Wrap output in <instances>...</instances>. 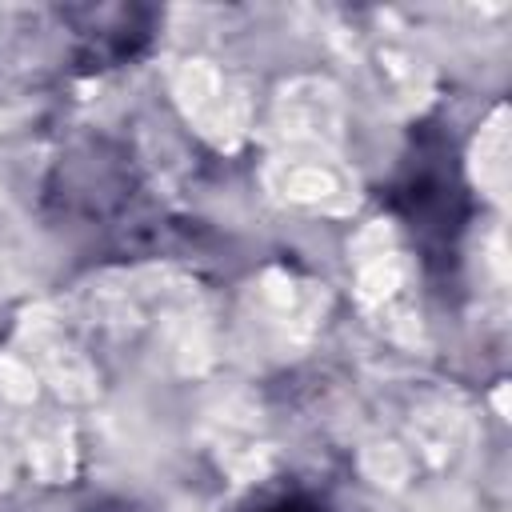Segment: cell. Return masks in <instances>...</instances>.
Masks as SVG:
<instances>
[{"instance_id":"7a4b0ae2","label":"cell","mask_w":512,"mask_h":512,"mask_svg":"<svg viewBox=\"0 0 512 512\" xmlns=\"http://www.w3.org/2000/svg\"><path fill=\"white\" fill-rule=\"evenodd\" d=\"M56 16L72 32V60L84 76L136 64L164 20L152 4H64Z\"/></svg>"},{"instance_id":"277c9868","label":"cell","mask_w":512,"mask_h":512,"mask_svg":"<svg viewBox=\"0 0 512 512\" xmlns=\"http://www.w3.org/2000/svg\"><path fill=\"white\" fill-rule=\"evenodd\" d=\"M84 512H148V508H144V504H136V500H124V496H104V500L88 504Z\"/></svg>"},{"instance_id":"3957f363","label":"cell","mask_w":512,"mask_h":512,"mask_svg":"<svg viewBox=\"0 0 512 512\" xmlns=\"http://www.w3.org/2000/svg\"><path fill=\"white\" fill-rule=\"evenodd\" d=\"M256 512H332V508L316 492H308V488H284V492L260 500Z\"/></svg>"},{"instance_id":"6da1fadb","label":"cell","mask_w":512,"mask_h":512,"mask_svg":"<svg viewBox=\"0 0 512 512\" xmlns=\"http://www.w3.org/2000/svg\"><path fill=\"white\" fill-rule=\"evenodd\" d=\"M380 208L408 236L424 276L448 292L460 284L464 236L476 216V196L464 172V152L444 116H420L376 192Z\"/></svg>"}]
</instances>
